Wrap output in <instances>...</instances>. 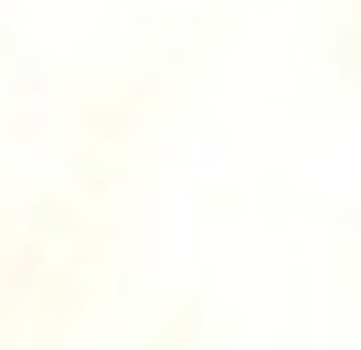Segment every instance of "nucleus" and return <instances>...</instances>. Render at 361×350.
Here are the masks:
<instances>
[]
</instances>
